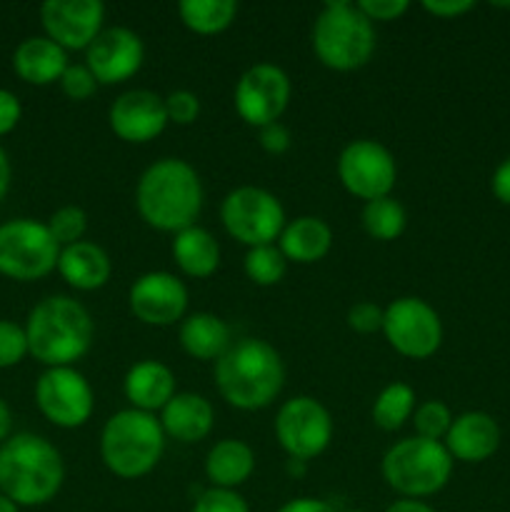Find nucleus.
I'll return each instance as SVG.
<instances>
[{"instance_id":"20","label":"nucleus","mask_w":510,"mask_h":512,"mask_svg":"<svg viewBox=\"0 0 510 512\" xmlns=\"http://www.w3.org/2000/svg\"><path fill=\"white\" fill-rule=\"evenodd\" d=\"M163 433L178 443H200L210 435L215 423V410L210 400L198 393H175L173 400L160 410Z\"/></svg>"},{"instance_id":"7","label":"nucleus","mask_w":510,"mask_h":512,"mask_svg":"<svg viewBox=\"0 0 510 512\" xmlns=\"http://www.w3.org/2000/svg\"><path fill=\"white\" fill-rule=\"evenodd\" d=\"M453 463L455 460L450 458L443 443L413 435L395 443L383 455L380 470L388 488L408 500H420L440 493L448 485Z\"/></svg>"},{"instance_id":"47","label":"nucleus","mask_w":510,"mask_h":512,"mask_svg":"<svg viewBox=\"0 0 510 512\" xmlns=\"http://www.w3.org/2000/svg\"><path fill=\"white\" fill-rule=\"evenodd\" d=\"M10 430H13V413H10L8 403L0 398V445L10 438Z\"/></svg>"},{"instance_id":"18","label":"nucleus","mask_w":510,"mask_h":512,"mask_svg":"<svg viewBox=\"0 0 510 512\" xmlns=\"http://www.w3.org/2000/svg\"><path fill=\"white\" fill-rule=\"evenodd\" d=\"M108 123L110 130L125 143H148L168 125L165 98L145 88L128 90L110 105Z\"/></svg>"},{"instance_id":"31","label":"nucleus","mask_w":510,"mask_h":512,"mask_svg":"<svg viewBox=\"0 0 510 512\" xmlns=\"http://www.w3.org/2000/svg\"><path fill=\"white\" fill-rule=\"evenodd\" d=\"M243 268L250 283L260 285V288H270V285H278L285 278L288 260H285V255L280 253L275 243L258 245V248H248Z\"/></svg>"},{"instance_id":"8","label":"nucleus","mask_w":510,"mask_h":512,"mask_svg":"<svg viewBox=\"0 0 510 512\" xmlns=\"http://www.w3.org/2000/svg\"><path fill=\"white\" fill-rule=\"evenodd\" d=\"M60 245L48 225L33 218H15L0 225V275L33 283L58 270Z\"/></svg>"},{"instance_id":"1","label":"nucleus","mask_w":510,"mask_h":512,"mask_svg":"<svg viewBox=\"0 0 510 512\" xmlns=\"http://www.w3.org/2000/svg\"><path fill=\"white\" fill-rule=\"evenodd\" d=\"M203 183L190 163L160 158L143 170L135 188V208L150 228L180 233L198 220L203 210Z\"/></svg>"},{"instance_id":"33","label":"nucleus","mask_w":510,"mask_h":512,"mask_svg":"<svg viewBox=\"0 0 510 512\" xmlns=\"http://www.w3.org/2000/svg\"><path fill=\"white\" fill-rule=\"evenodd\" d=\"M45 225H48L55 243H58L60 248H68V245H75L83 240L85 230H88V215H85V210L78 208V205H63V208H58L50 215Z\"/></svg>"},{"instance_id":"39","label":"nucleus","mask_w":510,"mask_h":512,"mask_svg":"<svg viewBox=\"0 0 510 512\" xmlns=\"http://www.w3.org/2000/svg\"><path fill=\"white\" fill-rule=\"evenodd\" d=\"M358 8L370 23H375V20L390 23V20L403 18V15L408 13L410 3L408 0H360Z\"/></svg>"},{"instance_id":"13","label":"nucleus","mask_w":510,"mask_h":512,"mask_svg":"<svg viewBox=\"0 0 510 512\" xmlns=\"http://www.w3.org/2000/svg\"><path fill=\"white\" fill-rule=\"evenodd\" d=\"M338 178L355 198L370 200L393 193L398 180V163L383 143L360 138L345 145L338 158Z\"/></svg>"},{"instance_id":"42","label":"nucleus","mask_w":510,"mask_h":512,"mask_svg":"<svg viewBox=\"0 0 510 512\" xmlns=\"http://www.w3.org/2000/svg\"><path fill=\"white\" fill-rule=\"evenodd\" d=\"M473 8V0H425L423 3V10H428L435 18H458Z\"/></svg>"},{"instance_id":"11","label":"nucleus","mask_w":510,"mask_h":512,"mask_svg":"<svg viewBox=\"0 0 510 512\" xmlns=\"http://www.w3.org/2000/svg\"><path fill=\"white\" fill-rule=\"evenodd\" d=\"M275 438L290 460L318 458L333 440V418L328 408L310 395H298L280 405L275 415Z\"/></svg>"},{"instance_id":"9","label":"nucleus","mask_w":510,"mask_h":512,"mask_svg":"<svg viewBox=\"0 0 510 512\" xmlns=\"http://www.w3.org/2000/svg\"><path fill=\"white\" fill-rule=\"evenodd\" d=\"M220 220L230 238L248 248L270 245L285 228V210L278 195L255 185H240L230 190L220 205Z\"/></svg>"},{"instance_id":"44","label":"nucleus","mask_w":510,"mask_h":512,"mask_svg":"<svg viewBox=\"0 0 510 512\" xmlns=\"http://www.w3.org/2000/svg\"><path fill=\"white\" fill-rule=\"evenodd\" d=\"M278 512H335L333 505L318 498H295L285 503Z\"/></svg>"},{"instance_id":"23","label":"nucleus","mask_w":510,"mask_h":512,"mask_svg":"<svg viewBox=\"0 0 510 512\" xmlns=\"http://www.w3.org/2000/svg\"><path fill=\"white\" fill-rule=\"evenodd\" d=\"M58 273L63 275L65 283L75 290H90L103 288L113 273V263H110L108 253L100 245L90 243V240H80V243L60 248L58 258Z\"/></svg>"},{"instance_id":"3","label":"nucleus","mask_w":510,"mask_h":512,"mask_svg":"<svg viewBox=\"0 0 510 512\" xmlns=\"http://www.w3.org/2000/svg\"><path fill=\"white\" fill-rule=\"evenodd\" d=\"M28 353L45 368H73L93 345L95 325L83 303L68 295L40 300L25 323Z\"/></svg>"},{"instance_id":"5","label":"nucleus","mask_w":510,"mask_h":512,"mask_svg":"<svg viewBox=\"0 0 510 512\" xmlns=\"http://www.w3.org/2000/svg\"><path fill=\"white\" fill-rule=\"evenodd\" d=\"M165 450L163 425L143 410L110 415L100 433V458L105 468L123 480H138L160 463Z\"/></svg>"},{"instance_id":"24","label":"nucleus","mask_w":510,"mask_h":512,"mask_svg":"<svg viewBox=\"0 0 510 512\" xmlns=\"http://www.w3.org/2000/svg\"><path fill=\"white\" fill-rule=\"evenodd\" d=\"M278 248L288 263H318L333 248V230L323 218L300 215V218L285 223L283 233L278 238Z\"/></svg>"},{"instance_id":"21","label":"nucleus","mask_w":510,"mask_h":512,"mask_svg":"<svg viewBox=\"0 0 510 512\" xmlns=\"http://www.w3.org/2000/svg\"><path fill=\"white\" fill-rule=\"evenodd\" d=\"M128 403L143 413H160L175 395V375L160 360H140L123 380Z\"/></svg>"},{"instance_id":"26","label":"nucleus","mask_w":510,"mask_h":512,"mask_svg":"<svg viewBox=\"0 0 510 512\" xmlns=\"http://www.w3.org/2000/svg\"><path fill=\"white\" fill-rule=\"evenodd\" d=\"M180 345L195 360H218L233 345V335L215 313H193L180 323Z\"/></svg>"},{"instance_id":"17","label":"nucleus","mask_w":510,"mask_h":512,"mask_svg":"<svg viewBox=\"0 0 510 512\" xmlns=\"http://www.w3.org/2000/svg\"><path fill=\"white\" fill-rule=\"evenodd\" d=\"M105 5L100 0H48L40 8L45 35L63 50H85L103 30Z\"/></svg>"},{"instance_id":"4","label":"nucleus","mask_w":510,"mask_h":512,"mask_svg":"<svg viewBox=\"0 0 510 512\" xmlns=\"http://www.w3.org/2000/svg\"><path fill=\"white\" fill-rule=\"evenodd\" d=\"M65 465L58 448L35 433L10 435L0 445V493L20 508H38L60 493Z\"/></svg>"},{"instance_id":"36","label":"nucleus","mask_w":510,"mask_h":512,"mask_svg":"<svg viewBox=\"0 0 510 512\" xmlns=\"http://www.w3.org/2000/svg\"><path fill=\"white\" fill-rule=\"evenodd\" d=\"M165 113H168V123H175V125L195 123L200 115L198 95L190 93V90H173V93L165 98Z\"/></svg>"},{"instance_id":"25","label":"nucleus","mask_w":510,"mask_h":512,"mask_svg":"<svg viewBox=\"0 0 510 512\" xmlns=\"http://www.w3.org/2000/svg\"><path fill=\"white\" fill-rule=\"evenodd\" d=\"M255 470V453L248 443L235 438H225L210 448L208 458H205V478L210 480L213 488L235 490Z\"/></svg>"},{"instance_id":"14","label":"nucleus","mask_w":510,"mask_h":512,"mask_svg":"<svg viewBox=\"0 0 510 512\" xmlns=\"http://www.w3.org/2000/svg\"><path fill=\"white\" fill-rule=\"evenodd\" d=\"M290 78L273 63H255L235 85V110L253 128L278 123L290 103Z\"/></svg>"},{"instance_id":"37","label":"nucleus","mask_w":510,"mask_h":512,"mask_svg":"<svg viewBox=\"0 0 510 512\" xmlns=\"http://www.w3.org/2000/svg\"><path fill=\"white\" fill-rule=\"evenodd\" d=\"M60 88L70 100H88L98 90V80L90 73L88 65H68V70L60 78Z\"/></svg>"},{"instance_id":"38","label":"nucleus","mask_w":510,"mask_h":512,"mask_svg":"<svg viewBox=\"0 0 510 512\" xmlns=\"http://www.w3.org/2000/svg\"><path fill=\"white\" fill-rule=\"evenodd\" d=\"M383 315H385V308L363 300V303H355L353 308L348 310V318L345 320H348L350 330H355V333L360 335H370L383 330Z\"/></svg>"},{"instance_id":"6","label":"nucleus","mask_w":510,"mask_h":512,"mask_svg":"<svg viewBox=\"0 0 510 512\" xmlns=\"http://www.w3.org/2000/svg\"><path fill=\"white\" fill-rule=\"evenodd\" d=\"M310 40L320 63L338 73L363 68L375 53L373 23L350 0L325 3L315 18Z\"/></svg>"},{"instance_id":"48","label":"nucleus","mask_w":510,"mask_h":512,"mask_svg":"<svg viewBox=\"0 0 510 512\" xmlns=\"http://www.w3.org/2000/svg\"><path fill=\"white\" fill-rule=\"evenodd\" d=\"M0 512H20V505H15L8 495L0 493Z\"/></svg>"},{"instance_id":"22","label":"nucleus","mask_w":510,"mask_h":512,"mask_svg":"<svg viewBox=\"0 0 510 512\" xmlns=\"http://www.w3.org/2000/svg\"><path fill=\"white\" fill-rule=\"evenodd\" d=\"M68 65V50L53 43L48 35L25 38L13 53V70L20 80L30 85L60 83Z\"/></svg>"},{"instance_id":"35","label":"nucleus","mask_w":510,"mask_h":512,"mask_svg":"<svg viewBox=\"0 0 510 512\" xmlns=\"http://www.w3.org/2000/svg\"><path fill=\"white\" fill-rule=\"evenodd\" d=\"M193 512H250V508L238 490L210 488L198 495V500L193 503Z\"/></svg>"},{"instance_id":"10","label":"nucleus","mask_w":510,"mask_h":512,"mask_svg":"<svg viewBox=\"0 0 510 512\" xmlns=\"http://www.w3.org/2000/svg\"><path fill=\"white\" fill-rule=\"evenodd\" d=\"M383 335L403 358L425 360L438 353L443 343V323L433 305L415 295H405L385 308Z\"/></svg>"},{"instance_id":"19","label":"nucleus","mask_w":510,"mask_h":512,"mask_svg":"<svg viewBox=\"0 0 510 512\" xmlns=\"http://www.w3.org/2000/svg\"><path fill=\"white\" fill-rule=\"evenodd\" d=\"M450 458L460 463H483L495 455L500 445V428L488 413L470 410L453 418L448 435L443 440Z\"/></svg>"},{"instance_id":"12","label":"nucleus","mask_w":510,"mask_h":512,"mask_svg":"<svg viewBox=\"0 0 510 512\" xmlns=\"http://www.w3.org/2000/svg\"><path fill=\"white\" fill-rule=\"evenodd\" d=\"M35 405L55 428H83L95 410L93 385L75 368H48L35 383Z\"/></svg>"},{"instance_id":"43","label":"nucleus","mask_w":510,"mask_h":512,"mask_svg":"<svg viewBox=\"0 0 510 512\" xmlns=\"http://www.w3.org/2000/svg\"><path fill=\"white\" fill-rule=\"evenodd\" d=\"M490 188H493V195L500 200V203L510 205V158H505L503 163L495 168L493 180H490Z\"/></svg>"},{"instance_id":"34","label":"nucleus","mask_w":510,"mask_h":512,"mask_svg":"<svg viewBox=\"0 0 510 512\" xmlns=\"http://www.w3.org/2000/svg\"><path fill=\"white\" fill-rule=\"evenodd\" d=\"M28 353L25 328L13 320H0V370L15 368Z\"/></svg>"},{"instance_id":"32","label":"nucleus","mask_w":510,"mask_h":512,"mask_svg":"<svg viewBox=\"0 0 510 512\" xmlns=\"http://www.w3.org/2000/svg\"><path fill=\"white\" fill-rule=\"evenodd\" d=\"M413 425L418 438L443 443L450 425H453V413H450L448 405L440 403V400H425V403H420L418 408H415Z\"/></svg>"},{"instance_id":"30","label":"nucleus","mask_w":510,"mask_h":512,"mask_svg":"<svg viewBox=\"0 0 510 512\" xmlns=\"http://www.w3.org/2000/svg\"><path fill=\"white\" fill-rule=\"evenodd\" d=\"M360 220H363V228L370 238L388 243V240L403 235L405 225H408V213L400 205V200H395L393 195H385V198H375L365 203Z\"/></svg>"},{"instance_id":"2","label":"nucleus","mask_w":510,"mask_h":512,"mask_svg":"<svg viewBox=\"0 0 510 512\" xmlns=\"http://www.w3.org/2000/svg\"><path fill=\"white\" fill-rule=\"evenodd\" d=\"M285 365L278 350L260 338H240L215 360V385L238 410H263L280 395Z\"/></svg>"},{"instance_id":"15","label":"nucleus","mask_w":510,"mask_h":512,"mask_svg":"<svg viewBox=\"0 0 510 512\" xmlns=\"http://www.w3.org/2000/svg\"><path fill=\"white\" fill-rule=\"evenodd\" d=\"M128 305L130 313L140 323L155 325V328H168V325H175L178 320L185 318V310H188V288L173 273L153 270V273L140 275L130 285Z\"/></svg>"},{"instance_id":"41","label":"nucleus","mask_w":510,"mask_h":512,"mask_svg":"<svg viewBox=\"0 0 510 512\" xmlns=\"http://www.w3.org/2000/svg\"><path fill=\"white\" fill-rule=\"evenodd\" d=\"M20 115H23V105H20L18 95L0 88V135H8L10 130H15V125L20 123Z\"/></svg>"},{"instance_id":"40","label":"nucleus","mask_w":510,"mask_h":512,"mask_svg":"<svg viewBox=\"0 0 510 512\" xmlns=\"http://www.w3.org/2000/svg\"><path fill=\"white\" fill-rule=\"evenodd\" d=\"M258 143L265 153L283 155L290 148V143H293V138H290V130L278 120V123H270L265 128H260Z\"/></svg>"},{"instance_id":"16","label":"nucleus","mask_w":510,"mask_h":512,"mask_svg":"<svg viewBox=\"0 0 510 512\" xmlns=\"http://www.w3.org/2000/svg\"><path fill=\"white\" fill-rule=\"evenodd\" d=\"M145 60V45L135 30L115 25L103 28L98 38L85 48V65L98 85L125 83L140 70Z\"/></svg>"},{"instance_id":"29","label":"nucleus","mask_w":510,"mask_h":512,"mask_svg":"<svg viewBox=\"0 0 510 512\" xmlns=\"http://www.w3.org/2000/svg\"><path fill=\"white\" fill-rule=\"evenodd\" d=\"M415 413V390L408 383H390L373 403V423L385 433L403 428Z\"/></svg>"},{"instance_id":"45","label":"nucleus","mask_w":510,"mask_h":512,"mask_svg":"<svg viewBox=\"0 0 510 512\" xmlns=\"http://www.w3.org/2000/svg\"><path fill=\"white\" fill-rule=\"evenodd\" d=\"M385 512H435V510L430 508V505H425L423 500L403 498V500H395V503L390 505V508Z\"/></svg>"},{"instance_id":"50","label":"nucleus","mask_w":510,"mask_h":512,"mask_svg":"<svg viewBox=\"0 0 510 512\" xmlns=\"http://www.w3.org/2000/svg\"><path fill=\"white\" fill-rule=\"evenodd\" d=\"M345 512H365V510H345Z\"/></svg>"},{"instance_id":"49","label":"nucleus","mask_w":510,"mask_h":512,"mask_svg":"<svg viewBox=\"0 0 510 512\" xmlns=\"http://www.w3.org/2000/svg\"><path fill=\"white\" fill-rule=\"evenodd\" d=\"M288 470H290V473H295V475H303L305 473V463H303V460H288Z\"/></svg>"},{"instance_id":"28","label":"nucleus","mask_w":510,"mask_h":512,"mask_svg":"<svg viewBox=\"0 0 510 512\" xmlns=\"http://www.w3.org/2000/svg\"><path fill=\"white\" fill-rule=\"evenodd\" d=\"M178 15L185 28L193 33L215 35L233 25L238 3L235 0H183L178 5Z\"/></svg>"},{"instance_id":"27","label":"nucleus","mask_w":510,"mask_h":512,"mask_svg":"<svg viewBox=\"0 0 510 512\" xmlns=\"http://www.w3.org/2000/svg\"><path fill=\"white\" fill-rule=\"evenodd\" d=\"M173 258L188 278H210L220 265V245L208 230L190 225L175 233Z\"/></svg>"},{"instance_id":"46","label":"nucleus","mask_w":510,"mask_h":512,"mask_svg":"<svg viewBox=\"0 0 510 512\" xmlns=\"http://www.w3.org/2000/svg\"><path fill=\"white\" fill-rule=\"evenodd\" d=\"M10 178H13V170H10V160H8V153H5L3 148H0V200L8 195L10 190Z\"/></svg>"}]
</instances>
